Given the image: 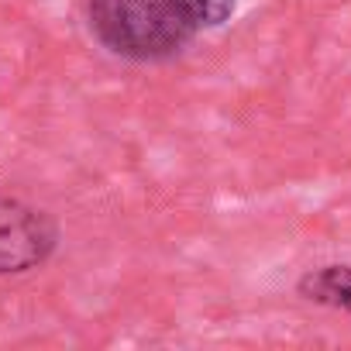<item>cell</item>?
I'll list each match as a JSON object with an SVG mask.
<instances>
[{
  "mask_svg": "<svg viewBox=\"0 0 351 351\" xmlns=\"http://www.w3.org/2000/svg\"><path fill=\"white\" fill-rule=\"evenodd\" d=\"M86 18L93 38L131 62L169 59L204 32L193 0H90Z\"/></svg>",
  "mask_w": 351,
  "mask_h": 351,
  "instance_id": "obj_1",
  "label": "cell"
},
{
  "mask_svg": "<svg viewBox=\"0 0 351 351\" xmlns=\"http://www.w3.org/2000/svg\"><path fill=\"white\" fill-rule=\"evenodd\" d=\"M59 241L56 221L21 200L0 197V276L38 269Z\"/></svg>",
  "mask_w": 351,
  "mask_h": 351,
  "instance_id": "obj_2",
  "label": "cell"
},
{
  "mask_svg": "<svg viewBox=\"0 0 351 351\" xmlns=\"http://www.w3.org/2000/svg\"><path fill=\"white\" fill-rule=\"evenodd\" d=\"M300 293L313 303L337 306L351 313V269L348 265H327L317 272H306L300 279Z\"/></svg>",
  "mask_w": 351,
  "mask_h": 351,
  "instance_id": "obj_3",
  "label": "cell"
}]
</instances>
